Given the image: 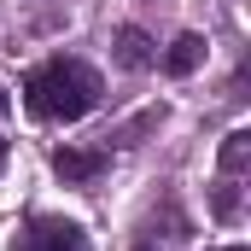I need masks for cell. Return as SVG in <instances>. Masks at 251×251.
<instances>
[{"label": "cell", "instance_id": "cell-1", "mask_svg": "<svg viewBox=\"0 0 251 251\" xmlns=\"http://www.w3.org/2000/svg\"><path fill=\"white\" fill-rule=\"evenodd\" d=\"M100 94H105L100 70L82 64V59H47V64H35L29 82H24V100H29V111L41 123H82L100 105Z\"/></svg>", "mask_w": 251, "mask_h": 251}, {"label": "cell", "instance_id": "cell-8", "mask_svg": "<svg viewBox=\"0 0 251 251\" xmlns=\"http://www.w3.org/2000/svg\"><path fill=\"white\" fill-rule=\"evenodd\" d=\"M0 170H6V140H0Z\"/></svg>", "mask_w": 251, "mask_h": 251}, {"label": "cell", "instance_id": "cell-6", "mask_svg": "<svg viewBox=\"0 0 251 251\" xmlns=\"http://www.w3.org/2000/svg\"><path fill=\"white\" fill-rule=\"evenodd\" d=\"M246 164H251V134H246V128H234V134L222 140V176H240Z\"/></svg>", "mask_w": 251, "mask_h": 251}, {"label": "cell", "instance_id": "cell-5", "mask_svg": "<svg viewBox=\"0 0 251 251\" xmlns=\"http://www.w3.org/2000/svg\"><path fill=\"white\" fill-rule=\"evenodd\" d=\"M199 64H204V35H176V41H170V53H164V70H170V76H193V70H199Z\"/></svg>", "mask_w": 251, "mask_h": 251}, {"label": "cell", "instance_id": "cell-4", "mask_svg": "<svg viewBox=\"0 0 251 251\" xmlns=\"http://www.w3.org/2000/svg\"><path fill=\"white\" fill-rule=\"evenodd\" d=\"M111 47H117V64H123V70H152V64H158L152 41H146V29H134V24L117 29V41H111Z\"/></svg>", "mask_w": 251, "mask_h": 251}, {"label": "cell", "instance_id": "cell-10", "mask_svg": "<svg viewBox=\"0 0 251 251\" xmlns=\"http://www.w3.org/2000/svg\"><path fill=\"white\" fill-rule=\"evenodd\" d=\"M134 251H152V246H134Z\"/></svg>", "mask_w": 251, "mask_h": 251}, {"label": "cell", "instance_id": "cell-9", "mask_svg": "<svg viewBox=\"0 0 251 251\" xmlns=\"http://www.w3.org/2000/svg\"><path fill=\"white\" fill-rule=\"evenodd\" d=\"M216 251H246V246H216Z\"/></svg>", "mask_w": 251, "mask_h": 251}, {"label": "cell", "instance_id": "cell-3", "mask_svg": "<svg viewBox=\"0 0 251 251\" xmlns=\"http://www.w3.org/2000/svg\"><path fill=\"white\" fill-rule=\"evenodd\" d=\"M100 170H105V152H76V146H59V152H53V176L70 181V187L100 181Z\"/></svg>", "mask_w": 251, "mask_h": 251}, {"label": "cell", "instance_id": "cell-2", "mask_svg": "<svg viewBox=\"0 0 251 251\" xmlns=\"http://www.w3.org/2000/svg\"><path fill=\"white\" fill-rule=\"evenodd\" d=\"M12 251H94V246H88V234H82L76 222H64V216H41V222L24 228V240H18Z\"/></svg>", "mask_w": 251, "mask_h": 251}, {"label": "cell", "instance_id": "cell-7", "mask_svg": "<svg viewBox=\"0 0 251 251\" xmlns=\"http://www.w3.org/2000/svg\"><path fill=\"white\" fill-rule=\"evenodd\" d=\"M6 111H12V100H6V88H0V123H6Z\"/></svg>", "mask_w": 251, "mask_h": 251}]
</instances>
